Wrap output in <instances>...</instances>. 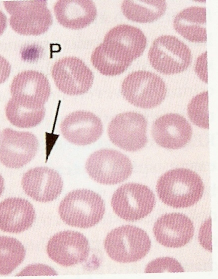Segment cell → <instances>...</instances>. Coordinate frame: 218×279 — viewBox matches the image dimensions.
Instances as JSON below:
<instances>
[{"label":"cell","instance_id":"obj_2","mask_svg":"<svg viewBox=\"0 0 218 279\" xmlns=\"http://www.w3.org/2000/svg\"><path fill=\"white\" fill-rule=\"evenodd\" d=\"M58 212L68 225L87 228L98 223L105 213L104 203L94 192L76 190L69 193L61 202Z\"/></svg>","mask_w":218,"mask_h":279},{"label":"cell","instance_id":"obj_11","mask_svg":"<svg viewBox=\"0 0 218 279\" xmlns=\"http://www.w3.org/2000/svg\"><path fill=\"white\" fill-rule=\"evenodd\" d=\"M51 74L57 87L70 95L87 92L93 81L92 71L82 60L75 57L58 60L53 65Z\"/></svg>","mask_w":218,"mask_h":279},{"label":"cell","instance_id":"obj_3","mask_svg":"<svg viewBox=\"0 0 218 279\" xmlns=\"http://www.w3.org/2000/svg\"><path fill=\"white\" fill-rule=\"evenodd\" d=\"M147 44V38L140 29L122 24L110 30L96 48L114 61L129 67L142 55Z\"/></svg>","mask_w":218,"mask_h":279},{"label":"cell","instance_id":"obj_16","mask_svg":"<svg viewBox=\"0 0 218 279\" xmlns=\"http://www.w3.org/2000/svg\"><path fill=\"white\" fill-rule=\"evenodd\" d=\"M22 185L25 193L34 200L42 202L55 200L61 193L63 181L55 170L36 167L24 174Z\"/></svg>","mask_w":218,"mask_h":279},{"label":"cell","instance_id":"obj_31","mask_svg":"<svg viewBox=\"0 0 218 279\" xmlns=\"http://www.w3.org/2000/svg\"><path fill=\"white\" fill-rule=\"evenodd\" d=\"M4 180L3 177L0 174V196L2 195L4 189Z\"/></svg>","mask_w":218,"mask_h":279},{"label":"cell","instance_id":"obj_29","mask_svg":"<svg viewBox=\"0 0 218 279\" xmlns=\"http://www.w3.org/2000/svg\"><path fill=\"white\" fill-rule=\"evenodd\" d=\"M11 71L9 62L0 55V84L4 83L9 77Z\"/></svg>","mask_w":218,"mask_h":279},{"label":"cell","instance_id":"obj_20","mask_svg":"<svg viewBox=\"0 0 218 279\" xmlns=\"http://www.w3.org/2000/svg\"><path fill=\"white\" fill-rule=\"evenodd\" d=\"M54 12L59 23L74 30L92 23L97 15L95 5L90 0H60L55 3Z\"/></svg>","mask_w":218,"mask_h":279},{"label":"cell","instance_id":"obj_5","mask_svg":"<svg viewBox=\"0 0 218 279\" xmlns=\"http://www.w3.org/2000/svg\"><path fill=\"white\" fill-rule=\"evenodd\" d=\"M11 16L10 24L17 33L23 35H40L46 32L53 22L47 7V2L38 1H4Z\"/></svg>","mask_w":218,"mask_h":279},{"label":"cell","instance_id":"obj_10","mask_svg":"<svg viewBox=\"0 0 218 279\" xmlns=\"http://www.w3.org/2000/svg\"><path fill=\"white\" fill-rule=\"evenodd\" d=\"M147 121L141 114L127 112L116 115L107 129L111 141L123 150L134 152L143 148L147 143Z\"/></svg>","mask_w":218,"mask_h":279},{"label":"cell","instance_id":"obj_4","mask_svg":"<svg viewBox=\"0 0 218 279\" xmlns=\"http://www.w3.org/2000/svg\"><path fill=\"white\" fill-rule=\"evenodd\" d=\"M151 246V240L147 233L130 225L113 229L104 241V247L109 257L123 263L141 259L148 253Z\"/></svg>","mask_w":218,"mask_h":279},{"label":"cell","instance_id":"obj_26","mask_svg":"<svg viewBox=\"0 0 218 279\" xmlns=\"http://www.w3.org/2000/svg\"><path fill=\"white\" fill-rule=\"evenodd\" d=\"M183 268L175 259L170 257L158 258L150 262L146 266L145 273L164 272H183Z\"/></svg>","mask_w":218,"mask_h":279},{"label":"cell","instance_id":"obj_6","mask_svg":"<svg viewBox=\"0 0 218 279\" xmlns=\"http://www.w3.org/2000/svg\"><path fill=\"white\" fill-rule=\"evenodd\" d=\"M121 91L132 104L142 108L159 105L166 94L165 84L162 78L147 71H137L128 75L123 81Z\"/></svg>","mask_w":218,"mask_h":279},{"label":"cell","instance_id":"obj_24","mask_svg":"<svg viewBox=\"0 0 218 279\" xmlns=\"http://www.w3.org/2000/svg\"><path fill=\"white\" fill-rule=\"evenodd\" d=\"M6 114L8 119L14 125L29 128L39 124L45 116V107L36 110L23 107L11 98L6 105Z\"/></svg>","mask_w":218,"mask_h":279},{"label":"cell","instance_id":"obj_25","mask_svg":"<svg viewBox=\"0 0 218 279\" xmlns=\"http://www.w3.org/2000/svg\"><path fill=\"white\" fill-rule=\"evenodd\" d=\"M187 114L195 125L203 128H209L207 91L193 97L188 105Z\"/></svg>","mask_w":218,"mask_h":279},{"label":"cell","instance_id":"obj_21","mask_svg":"<svg viewBox=\"0 0 218 279\" xmlns=\"http://www.w3.org/2000/svg\"><path fill=\"white\" fill-rule=\"evenodd\" d=\"M173 26L177 33L191 42H205V8L191 7L184 9L175 17Z\"/></svg>","mask_w":218,"mask_h":279},{"label":"cell","instance_id":"obj_30","mask_svg":"<svg viewBox=\"0 0 218 279\" xmlns=\"http://www.w3.org/2000/svg\"><path fill=\"white\" fill-rule=\"evenodd\" d=\"M7 18L5 14L0 10V36L4 33L7 27Z\"/></svg>","mask_w":218,"mask_h":279},{"label":"cell","instance_id":"obj_14","mask_svg":"<svg viewBox=\"0 0 218 279\" xmlns=\"http://www.w3.org/2000/svg\"><path fill=\"white\" fill-rule=\"evenodd\" d=\"M46 251L54 262L65 266L84 261L88 257L89 242L82 234L64 231L54 234L48 241Z\"/></svg>","mask_w":218,"mask_h":279},{"label":"cell","instance_id":"obj_18","mask_svg":"<svg viewBox=\"0 0 218 279\" xmlns=\"http://www.w3.org/2000/svg\"><path fill=\"white\" fill-rule=\"evenodd\" d=\"M152 132L158 145L174 150L184 147L189 142L192 136V128L183 116L170 113L155 120Z\"/></svg>","mask_w":218,"mask_h":279},{"label":"cell","instance_id":"obj_7","mask_svg":"<svg viewBox=\"0 0 218 279\" xmlns=\"http://www.w3.org/2000/svg\"><path fill=\"white\" fill-rule=\"evenodd\" d=\"M152 66L165 74L179 73L186 70L191 62L188 47L174 36L163 35L152 43L148 53Z\"/></svg>","mask_w":218,"mask_h":279},{"label":"cell","instance_id":"obj_19","mask_svg":"<svg viewBox=\"0 0 218 279\" xmlns=\"http://www.w3.org/2000/svg\"><path fill=\"white\" fill-rule=\"evenodd\" d=\"M35 217L33 205L25 199L9 198L0 203V229L4 232H23L32 226Z\"/></svg>","mask_w":218,"mask_h":279},{"label":"cell","instance_id":"obj_27","mask_svg":"<svg viewBox=\"0 0 218 279\" xmlns=\"http://www.w3.org/2000/svg\"><path fill=\"white\" fill-rule=\"evenodd\" d=\"M206 53L205 52L198 57L195 63V70L199 77L207 83Z\"/></svg>","mask_w":218,"mask_h":279},{"label":"cell","instance_id":"obj_15","mask_svg":"<svg viewBox=\"0 0 218 279\" xmlns=\"http://www.w3.org/2000/svg\"><path fill=\"white\" fill-rule=\"evenodd\" d=\"M64 137L79 146L91 144L101 136L103 126L101 120L92 112L77 111L68 114L61 124Z\"/></svg>","mask_w":218,"mask_h":279},{"label":"cell","instance_id":"obj_1","mask_svg":"<svg viewBox=\"0 0 218 279\" xmlns=\"http://www.w3.org/2000/svg\"><path fill=\"white\" fill-rule=\"evenodd\" d=\"M204 185L195 172L186 168L168 171L159 179L156 191L165 204L176 208L188 207L202 197Z\"/></svg>","mask_w":218,"mask_h":279},{"label":"cell","instance_id":"obj_17","mask_svg":"<svg viewBox=\"0 0 218 279\" xmlns=\"http://www.w3.org/2000/svg\"><path fill=\"white\" fill-rule=\"evenodd\" d=\"M192 221L181 213H171L160 217L156 221L153 232L157 241L168 247L184 246L194 234Z\"/></svg>","mask_w":218,"mask_h":279},{"label":"cell","instance_id":"obj_9","mask_svg":"<svg viewBox=\"0 0 218 279\" xmlns=\"http://www.w3.org/2000/svg\"><path fill=\"white\" fill-rule=\"evenodd\" d=\"M85 167L91 178L105 185L124 181L131 175L133 168L131 161L126 155L112 149H101L92 154Z\"/></svg>","mask_w":218,"mask_h":279},{"label":"cell","instance_id":"obj_23","mask_svg":"<svg viewBox=\"0 0 218 279\" xmlns=\"http://www.w3.org/2000/svg\"><path fill=\"white\" fill-rule=\"evenodd\" d=\"M25 254L24 246L18 240L0 236V274L11 273L23 262Z\"/></svg>","mask_w":218,"mask_h":279},{"label":"cell","instance_id":"obj_22","mask_svg":"<svg viewBox=\"0 0 218 279\" xmlns=\"http://www.w3.org/2000/svg\"><path fill=\"white\" fill-rule=\"evenodd\" d=\"M166 6L165 1H124L121 9L128 20L146 23L153 22L162 17Z\"/></svg>","mask_w":218,"mask_h":279},{"label":"cell","instance_id":"obj_28","mask_svg":"<svg viewBox=\"0 0 218 279\" xmlns=\"http://www.w3.org/2000/svg\"><path fill=\"white\" fill-rule=\"evenodd\" d=\"M205 240L206 241V249L211 251V220H207L200 228L199 232V241L200 244L203 246Z\"/></svg>","mask_w":218,"mask_h":279},{"label":"cell","instance_id":"obj_13","mask_svg":"<svg viewBox=\"0 0 218 279\" xmlns=\"http://www.w3.org/2000/svg\"><path fill=\"white\" fill-rule=\"evenodd\" d=\"M38 147V141L33 133L6 128L0 143V161L10 168H21L34 158Z\"/></svg>","mask_w":218,"mask_h":279},{"label":"cell","instance_id":"obj_8","mask_svg":"<svg viewBox=\"0 0 218 279\" xmlns=\"http://www.w3.org/2000/svg\"><path fill=\"white\" fill-rule=\"evenodd\" d=\"M111 204L115 213L129 221L141 219L151 213L155 204L153 192L147 186L127 183L114 193Z\"/></svg>","mask_w":218,"mask_h":279},{"label":"cell","instance_id":"obj_12","mask_svg":"<svg viewBox=\"0 0 218 279\" xmlns=\"http://www.w3.org/2000/svg\"><path fill=\"white\" fill-rule=\"evenodd\" d=\"M12 98L29 109L44 107L50 95L49 81L42 73L33 70L23 71L13 79L11 85Z\"/></svg>","mask_w":218,"mask_h":279}]
</instances>
